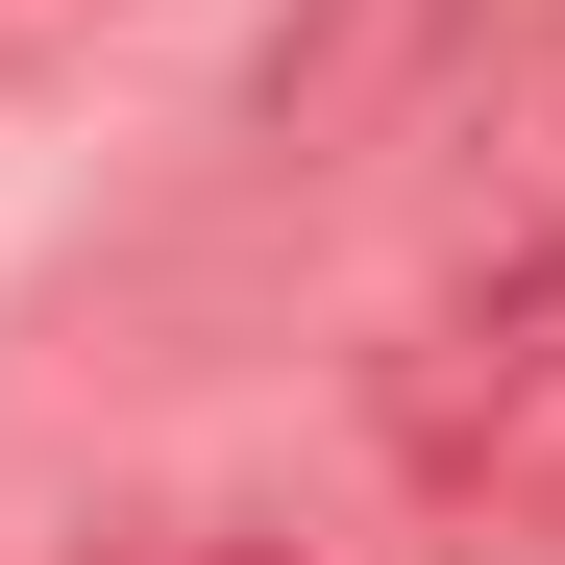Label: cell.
<instances>
[{
	"label": "cell",
	"instance_id": "obj_1",
	"mask_svg": "<svg viewBox=\"0 0 565 565\" xmlns=\"http://www.w3.org/2000/svg\"><path fill=\"white\" fill-rule=\"evenodd\" d=\"M565 394V148L492 172V222L418 270V320L369 344V443H394V492H492V443Z\"/></svg>",
	"mask_w": 565,
	"mask_h": 565
},
{
	"label": "cell",
	"instance_id": "obj_2",
	"mask_svg": "<svg viewBox=\"0 0 565 565\" xmlns=\"http://www.w3.org/2000/svg\"><path fill=\"white\" fill-rule=\"evenodd\" d=\"M467 50H492V0H296V25L246 50V148H270V172H344V148L443 124Z\"/></svg>",
	"mask_w": 565,
	"mask_h": 565
},
{
	"label": "cell",
	"instance_id": "obj_3",
	"mask_svg": "<svg viewBox=\"0 0 565 565\" xmlns=\"http://www.w3.org/2000/svg\"><path fill=\"white\" fill-rule=\"evenodd\" d=\"M50 25H74V0H0V50H50Z\"/></svg>",
	"mask_w": 565,
	"mask_h": 565
}]
</instances>
